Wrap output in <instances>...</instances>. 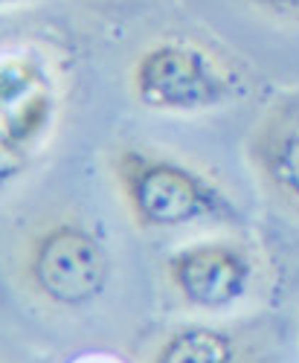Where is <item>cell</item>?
<instances>
[{
  "label": "cell",
  "mask_w": 299,
  "mask_h": 363,
  "mask_svg": "<svg viewBox=\"0 0 299 363\" xmlns=\"http://www.w3.org/2000/svg\"><path fill=\"white\" fill-rule=\"evenodd\" d=\"M247 160L267 195L299 218V90L261 111L247 137Z\"/></svg>",
  "instance_id": "obj_6"
},
{
  "label": "cell",
  "mask_w": 299,
  "mask_h": 363,
  "mask_svg": "<svg viewBox=\"0 0 299 363\" xmlns=\"http://www.w3.org/2000/svg\"><path fill=\"white\" fill-rule=\"evenodd\" d=\"M166 274L181 299L201 311H224L238 306L253 288V256L227 238H206L174 250Z\"/></svg>",
  "instance_id": "obj_5"
},
{
  "label": "cell",
  "mask_w": 299,
  "mask_h": 363,
  "mask_svg": "<svg viewBox=\"0 0 299 363\" xmlns=\"http://www.w3.org/2000/svg\"><path fill=\"white\" fill-rule=\"evenodd\" d=\"M244 4L273 21L299 23V0H244Z\"/></svg>",
  "instance_id": "obj_8"
},
{
  "label": "cell",
  "mask_w": 299,
  "mask_h": 363,
  "mask_svg": "<svg viewBox=\"0 0 299 363\" xmlns=\"http://www.w3.org/2000/svg\"><path fill=\"white\" fill-rule=\"evenodd\" d=\"M9 4H18V0H0V6H9Z\"/></svg>",
  "instance_id": "obj_9"
},
{
  "label": "cell",
  "mask_w": 299,
  "mask_h": 363,
  "mask_svg": "<svg viewBox=\"0 0 299 363\" xmlns=\"http://www.w3.org/2000/svg\"><path fill=\"white\" fill-rule=\"evenodd\" d=\"M62 73L47 50H0V192L33 169L62 116Z\"/></svg>",
  "instance_id": "obj_2"
},
{
  "label": "cell",
  "mask_w": 299,
  "mask_h": 363,
  "mask_svg": "<svg viewBox=\"0 0 299 363\" xmlns=\"http://www.w3.org/2000/svg\"><path fill=\"white\" fill-rule=\"evenodd\" d=\"M26 282L58 308H81L99 299L111 277L105 241L79 221H58L41 230L26 250Z\"/></svg>",
  "instance_id": "obj_4"
},
{
  "label": "cell",
  "mask_w": 299,
  "mask_h": 363,
  "mask_svg": "<svg viewBox=\"0 0 299 363\" xmlns=\"http://www.w3.org/2000/svg\"><path fill=\"white\" fill-rule=\"evenodd\" d=\"M152 363H244L235 340L221 328L189 325L181 328L157 349Z\"/></svg>",
  "instance_id": "obj_7"
},
{
  "label": "cell",
  "mask_w": 299,
  "mask_h": 363,
  "mask_svg": "<svg viewBox=\"0 0 299 363\" xmlns=\"http://www.w3.org/2000/svg\"><path fill=\"white\" fill-rule=\"evenodd\" d=\"M128 87L137 105L157 113H203L250 96L247 73L203 41L166 35L140 50Z\"/></svg>",
  "instance_id": "obj_1"
},
{
  "label": "cell",
  "mask_w": 299,
  "mask_h": 363,
  "mask_svg": "<svg viewBox=\"0 0 299 363\" xmlns=\"http://www.w3.org/2000/svg\"><path fill=\"white\" fill-rule=\"evenodd\" d=\"M113 177L131 218L142 230H174L235 218V203L198 169L148 148H123Z\"/></svg>",
  "instance_id": "obj_3"
}]
</instances>
